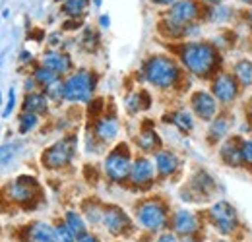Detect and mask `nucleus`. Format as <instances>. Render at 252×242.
Masks as SVG:
<instances>
[{
  "label": "nucleus",
  "mask_w": 252,
  "mask_h": 242,
  "mask_svg": "<svg viewBox=\"0 0 252 242\" xmlns=\"http://www.w3.org/2000/svg\"><path fill=\"white\" fill-rule=\"evenodd\" d=\"M76 146H78L76 136H66L63 140L55 142L53 146H49L41 153V165L49 171H57V169L70 165V161L76 155Z\"/></svg>",
  "instance_id": "nucleus-5"
},
{
  "label": "nucleus",
  "mask_w": 252,
  "mask_h": 242,
  "mask_svg": "<svg viewBox=\"0 0 252 242\" xmlns=\"http://www.w3.org/2000/svg\"><path fill=\"white\" fill-rule=\"evenodd\" d=\"M33 80H35V84H37V88H49L51 84H55L57 80H61V76H57L55 72H51L49 68H45V66H37L35 70H33Z\"/></svg>",
  "instance_id": "nucleus-24"
},
{
  "label": "nucleus",
  "mask_w": 252,
  "mask_h": 242,
  "mask_svg": "<svg viewBox=\"0 0 252 242\" xmlns=\"http://www.w3.org/2000/svg\"><path fill=\"white\" fill-rule=\"evenodd\" d=\"M154 177H156V165L148 157H138L136 161H132L128 179L136 186H148L154 181Z\"/></svg>",
  "instance_id": "nucleus-13"
},
{
  "label": "nucleus",
  "mask_w": 252,
  "mask_h": 242,
  "mask_svg": "<svg viewBox=\"0 0 252 242\" xmlns=\"http://www.w3.org/2000/svg\"><path fill=\"white\" fill-rule=\"evenodd\" d=\"M130 167H132V159L125 144L117 146L105 159V175L109 177L111 182L126 181L130 175Z\"/></svg>",
  "instance_id": "nucleus-7"
},
{
  "label": "nucleus",
  "mask_w": 252,
  "mask_h": 242,
  "mask_svg": "<svg viewBox=\"0 0 252 242\" xmlns=\"http://www.w3.org/2000/svg\"><path fill=\"white\" fill-rule=\"evenodd\" d=\"M173 231L181 237H192L198 231V219L189 210H181L173 215Z\"/></svg>",
  "instance_id": "nucleus-16"
},
{
  "label": "nucleus",
  "mask_w": 252,
  "mask_h": 242,
  "mask_svg": "<svg viewBox=\"0 0 252 242\" xmlns=\"http://www.w3.org/2000/svg\"><path fill=\"white\" fill-rule=\"evenodd\" d=\"M192 103V111L198 119L202 121H214L218 115V103L214 99V95H210L208 91H196L190 99Z\"/></svg>",
  "instance_id": "nucleus-12"
},
{
  "label": "nucleus",
  "mask_w": 252,
  "mask_h": 242,
  "mask_svg": "<svg viewBox=\"0 0 252 242\" xmlns=\"http://www.w3.org/2000/svg\"><path fill=\"white\" fill-rule=\"evenodd\" d=\"M24 88H26V91H28V93H32V91H35V88H37V84H35V80H33V76H30V78L26 80V84H24Z\"/></svg>",
  "instance_id": "nucleus-40"
},
{
  "label": "nucleus",
  "mask_w": 252,
  "mask_h": 242,
  "mask_svg": "<svg viewBox=\"0 0 252 242\" xmlns=\"http://www.w3.org/2000/svg\"><path fill=\"white\" fill-rule=\"evenodd\" d=\"M84 213H86V217H88V221L92 225H99L103 221V208L99 204H95V202L84 204Z\"/></svg>",
  "instance_id": "nucleus-30"
},
{
  "label": "nucleus",
  "mask_w": 252,
  "mask_h": 242,
  "mask_svg": "<svg viewBox=\"0 0 252 242\" xmlns=\"http://www.w3.org/2000/svg\"><path fill=\"white\" fill-rule=\"evenodd\" d=\"M210 219L214 227L220 231L221 235H231L237 227V212L231 204L227 202H218L210 210Z\"/></svg>",
  "instance_id": "nucleus-8"
},
{
  "label": "nucleus",
  "mask_w": 252,
  "mask_h": 242,
  "mask_svg": "<svg viewBox=\"0 0 252 242\" xmlns=\"http://www.w3.org/2000/svg\"><path fill=\"white\" fill-rule=\"evenodd\" d=\"M64 223L68 225V229L76 235V239L84 233H88V225H86V219L80 215L78 212H66L64 213Z\"/></svg>",
  "instance_id": "nucleus-23"
},
{
  "label": "nucleus",
  "mask_w": 252,
  "mask_h": 242,
  "mask_svg": "<svg viewBox=\"0 0 252 242\" xmlns=\"http://www.w3.org/2000/svg\"><path fill=\"white\" fill-rule=\"evenodd\" d=\"M206 2H212V4H220V2H223V0H206Z\"/></svg>",
  "instance_id": "nucleus-46"
},
{
  "label": "nucleus",
  "mask_w": 252,
  "mask_h": 242,
  "mask_svg": "<svg viewBox=\"0 0 252 242\" xmlns=\"http://www.w3.org/2000/svg\"><path fill=\"white\" fill-rule=\"evenodd\" d=\"M4 105V101H2V91H0V107Z\"/></svg>",
  "instance_id": "nucleus-47"
},
{
  "label": "nucleus",
  "mask_w": 252,
  "mask_h": 242,
  "mask_svg": "<svg viewBox=\"0 0 252 242\" xmlns=\"http://www.w3.org/2000/svg\"><path fill=\"white\" fill-rule=\"evenodd\" d=\"M55 233H57V241L59 242H76V235L68 229V225L64 221L55 227Z\"/></svg>",
  "instance_id": "nucleus-33"
},
{
  "label": "nucleus",
  "mask_w": 252,
  "mask_h": 242,
  "mask_svg": "<svg viewBox=\"0 0 252 242\" xmlns=\"http://www.w3.org/2000/svg\"><path fill=\"white\" fill-rule=\"evenodd\" d=\"M156 242H179V239H177L175 233H161Z\"/></svg>",
  "instance_id": "nucleus-37"
},
{
  "label": "nucleus",
  "mask_w": 252,
  "mask_h": 242,
  "mask_svg": "<svg viewBox=\"0 0 252 242\" xmlns=\"http://www.w3.org/2000/svg\"><path fill=\"white\" fill-rule=\"evenodd\" d=\"M181 167V159L173 151H158L156 153V171L161 177H171Z\"/></svg>",
  "instance_id": "nucleus-18"
},
{
  "label": "nucleus",
  "mask_w": 252,
  "mask_h": 242,
  "mask_svg": "<svg viewBox=\"0 0 252 242\" xmlns=\"http://www.w3.org/2000/svg\"><path fill=\"white\" fill-rule=\"evenodd\" d=\"M251 28H252V14H251Z\"/></svg>",
  "instance_id": "nucleus-48"
},
{
  "label": "nucleus",
  "mask_w": 252,
  "mask_h": 242,
  "mask_svg": "<svg viewBox=\"0 0 252 242\" xmlns=\"http://www.w3.org/2000/svg\"><path fill=\"white\" fill-rule=\"evenodd\" d=\"M136 144H138V148H140L142 151H146V153L158 151L159 148H161V140H159V136L154 130L142 132V134L136 138Z\"/></svg>",
  "instance_id": "nucleus-22"
},
{
  "label": "nucleus",
  "mask_w": 252,
  "mask_h": 242,
  "mask_svg": "<svg viewBox=\"0 0 252 242\" xmlns=\"http://www.w3.org/2000/svg\"><path fill=\"white\" fill-rule=\"evenodd\" d=\"M235 74L239 78V82L243 86H251L252 84V62L251 60H241L235 66Z\"/></svg>",
  "instance_id": "nucleus-28"
},
{
  "label": "nucleus",
  "mask_w": 252,
  "mask_h": 242,
  "mask_svg": "<svg viewBox=\"0 0 252 242\" xmlns=\"http://www.w3.org/2000/svg\"><path fill=\"white\" fill-rule=\"evenodd\" d=\"M181 60L187 66L190 74L206 78L218 64V53L210 43L190 41L181 47Z\"/></svg>",
  "instance_id": "nucleus-1"
},
{
  "label": "nucleus",
  "mask_w": 252,
  "mask_h": 242,
  "mask_svg": "<svg viewBox=\"0 0 252 242\" xmlns=\"http://www.w3.org/2000/svg\"><path fill=\"white\" fill-rule=\"evenodd\" d=\"M4 196L10 204L20 208H33L41 196V186L33 177H18L4 188Z\"/></svg>",
  "instance_id": "nucleus-4"
},
{
  "label": "nucleus",
  "mask_w": 252,
  "mask_h": 242,
  "mask_svg": "<svg viewBox=\"0 0 252 242\" xmlns=\"http://www.w3.org/2000/svg\"><path fill=\"white\" fill-rule=\"evenodd\" d=\"M2 18H4V20H6V18H10V10H8V8L2 12Z\"/></svg>",
  "instance_id": "nucleus-43"
},
{
  "label": "nucleus",
  "mask_w": 252,
  "mask_h": 242,
  "mask_svg": "<svg viewBox=\"0 0 252 242\" xmlns=\"http://www.w3.org/2000/svg\"><path fill=\"white\" fill-rule=\"evenodd\" d=\"M119 121L115 117H103L95 124V138L101 142H113L119 134Z\"/></svg>",
  "instance_id": "nucleus-19"
},
{
  "label": "nucleus",
  "mask_w": 252,
  "mask_h": 242,
  "mask_svg": "<svg viewBox=\"0 0 252 242\" xmlns=\"http://www.w3.org/2000/svg\"><path fill=\"white\" fill-rule=\"evenodd\" d=\"M200 14V8L194 0H177L169 10V22L187 28Z\"/></svg>",
  "instance_id": "nucleus-10"
},
{
  "label": "nucleus",
  "mask_w": 252,
  "mask_h": 242,
  "mask_svg": "<svg viewBox=\"0 0 252 242\" xmlns=\"http://www.w3.org/2000/svg\"><path fill=\"white\" fill-rule=\"evenodd\" d=\"M94 4L97 8H101V4H103V0H94Z\"/></svg>",
  "instance_id": "nucleus-45"
},
{
  "label": "nucleus",
  "mask_w": 252,
  "mask_h": 242,
  "mask_svg": "<svg viewBox=\"0 0 252 242\" xmlns=\"http://www.w3.org/2000/svg\"><path fill=\"white\" fill-rule=\"evenodd\" d=\"M45 97L49 101H55V103H61L63 101V80H57L55 84H51L49 88H45Z\"/></svg>",
  "instance_id": "nucleus-31"
},
{
  "label": "nucleus",
  "mask_w": 252,
  "mask_h": 242,
  "mask_svg": "<svg viewBox=\"0 0 252 242\" xmlns=\"http://www.w3.org/2000/svg\"><path fill=\"white\" fill-rule=\"evenodd\" d=\"M22 242H59L55 227L47 221H35L22 229Z\"/></svg>",
  "instance_id": "nucleus-11"
},
{
  "label": "nucleus",
  "mask_w": 252,
  "mask_h": 242,
  "mask_svg": "<svg viewBox=\"0 0 252 242\" xmlns=\"http://www.w3.org/2000/svg\"><path fill=\"white\" fill-rule=\"evenodd\" d=\"M101 223H103V225L107 227V231H109L111 235H115V237L125 235V233L130 231V227H132L130 217H128L121 208H115V206H109V208L103 210V221H101Z\"/></svg>",
  "instance_id": "nucleus-9"
},
{
  "label": "nucleus",
  "mask_w": 252,
  "mask_h": 242,
  "mask_svg": "<svg viewBox=\"0 0 252 242\" xmlns=\"http://www.w3.org/2000/svg\"><path fill=\"white\" fill-rule=\"evenodd\" d=\"M154 4H158V6H173L177 0H152Z\"/></svg>",
  "instance_id": "nucleus-42"
},
{
  "label": "nucleus",
  "mask_w": 252,
  "mask_h": 242,
  "mask_svg": "<svg viewBox=\"0 0 252 242\" xmlns=\"http://www.w3.org/2000/svg\"><path fill=\"white\" fill-rule=\"evenodd\" d=\"M179 242H196V241H194V239H192V237H185V239H183V241H179Z\"/></svg>",
  "instance_id": "nucleus-44"
},
{
  "label": "nucleus",
  "mask_w": 252,
  "mask_h": 242,
  "mask_svg": "<svg viewBox=\"0 0 252 242\" xmlns=\"http://www.w3.org/2000/svg\"><path fill=\"white\" fill-rule=\"evenodd\" d=\"M212 91H214V99H218L220 103L227 105V103H231V101L237 97L239 88H237V82H235L233 76H229V74H220V76L214 80Z\"/></svg>",
  "instance_id": "nucleus-14"
},
{
  "label": "nucleus",
  "mask_w": 252,
  "mask_h": 242,
  "mask_svg": "<svg viewBox=\"0 0 252 242\" xmlns=\"http://www.w3.org/2000/svg\"><path fill=\"white\" fill-rule=\"evenodd\" d=\"M136 219L146 231H152V233L163 231L167 225V208L159 200H146L144 204L138 206Z\"/></svg>",
  "instance_id": "nucleus-6"
},
{
  "label": "nucleus",
  "mask_w": 252,
  "mask_h": 242,
  "mask_svg": "<svg viewBox=\"0 0 252 242\" xmlns=\"http://www.w3.org/2000/svg\"><path fill=\"white\" fill-rule=\"evenodd\" d=\"M221 157L227 165L231 167H239L243 165V153H241V146H239V140H229L223 144L221 148Z\"/></svg>",
  "instance_id": "nucleus-20"
},
{
  "label": "nucleus",
  "mask_w": 252,
  "mask_h": 242,
  "mask_svg": "<svg viewBox=\"0 0 252 242\" xmlns=\"http://www.w3.org/2000/svg\"><path fill=\"white\" fill-rule=\"evenodd\" d=\"M229 132V121L225 117H220V119H214L212 121V126H210V138L212 140H221L225 138Z\"/></svg>",
  "instance_id": "nucleus-29"
},
{
  "label": "nucleus",
  "mask_w": 252,
  "mask_h": 242,
  "mask_svg": "<svg viewBox=\"0 0 252 242\" xmlns=\"http://www.w3.org/2000/svg\"><path fill=\"white\" fill-rule=\"evenodd\" d=\"M82 45H84V49L86 51H95L97 49V45H99V37H97V33L94 30H88L84 31V37H82Z\"/></svg>",
  "instance_id": "nucleus-34"
},
{
  "label": "nucleus",
  "mask_w": 252,
  "mask_h": 242,
  "mask_svg": "<svg viewBox=\"0 0 252 242\" xmlns=\"http://www.w3.org/2000/svg\"><path fill=\"white\" fill-rule=\"evenodd\" d=\"M37 124H39V117H37V115L24 113V111H22V115H20V119H18V132H20L22 136H26V134H30L32 130L37 128Z\"/></svg>",
  "instance_id": "nucleus-26"
},
{
  "label": "nucleus",
  "mask_w": 252,
  "mask_h": 242,
  "mask_svg": "<svg viewBox=\"0 0 252 242\" xmlns=\"http://www.w3.org/2000/svg\"><path fill=\"white\" fill-rule=\"evenodd\" d=\"M171 122H173L181 132H185V134L194 128V119H192V115H190L189 111H177V113H173Z\"/></svg>",
  "instance_id": "nucleus-25"
},
{
  "label": "nucleus",
  "mask_w": 252,
  "mask_h": 242,
  "mask_svg": "<svg viewBox=\"0 0 252 242\" xmlns=\"http://www.w3.org/2000/svg\"><path fill=\"white\" fill-rule=\"evenodd\" d=\"M22 111L24 113H32L37 117H43L49 113V99L45 97L43 91H32V93H26L24 97V103H22Z\"/></svg>",
  "instance_id": "nucleus-17"
},
{
  "label": "nucleus",
  "mask_w": 252,
  "mask_h": 242,
  "mask_svg": "<svg viewBox=\"0 0 252 242\" xmlns=\"http://www.w3.org/2000/svg\"><path fill=\"white\" fill-rule=\"evenodd\" d=\"M30 62H33V55L30 51H22L20 53V64H30Z\"/></svg>",
  "instance_id": "nucleus-39"
},
{
  "label": "nucleus",
  "mask_w": 252,
  "mask_h": 242,
  "mask_svg": "<svg viewBox=\"0 0 252 242\" xmlns=\"http://www.w3.org/2000/svg\"><path fill=\"white\" fill-rule=\"evenodd\" d=\"M76 242H101L95 235H92V233H84V235H80L78 239H76Z\"/></svg>",
  "instance_id": "nucleus-38"
},
{
  "label": "nucleus",
  "mask_w": 252,
  "mask_h": 242,
  "mask_svg": "<svg viewBox=\"0 0 252 242\" xmlns=\"http://www.w3.org/2000/svg\"><path fill=\"white\" fill-rule=\"evenodd\" d=\"M41 66L49 68L57 76H64L72 70V59L66 53H61V51H47L41 59Z\"/></svg>",
  "instance_id": "nucleus-15"
},
{
  "label": "nucleus",
  "mask_w": 252,
  "mask_h": 242,
  "mask_svg": "<svg viewBox=\"0 0 252 242\" xmlns=\"http://www.w3.org/2000/svg\"><path fill=\"white\" fill-rule=\"evenodd\" d=\"M125 105H126V111H128V113L136 115V113H140V111H144V109L150 107V95H148L146 91L130 93V95L126 97Z\"/></svg>",
  "instance_id": "nucleus-21"
},
{
  "label": "nucleus",
  "mask_w": 252,
  "mask_h": 242,
  "mask_svg": "<svg viewBox=\"0 0 252 242\" xmlns=\"http://www.w3.org/2000/svg\"><path fill=\"white\" fill-rule=\"evenodd\" d=\"M16 90L14 88H10L8 91V101L4 103V107H2V119H8L12 113H14V109H16Z\"/></svg>",
  "instance_id": "nucleus-35"
},
{
  "label": "nucleus",
  "mask_w": 252,
  "mask_h": 242,
  "mask_svg": "<svg viewBox=\"0 0 252 242\" xmlns=\"http://www.w3.org/2000/svg\"><path fill=\"white\" fill-rule=\"evenodd\" d=\"M18 153V144L14 142H8V144H2L0 146V165H6L14 159V155Z\"/></svg>",
  "instance_id": "nucleus-32"
},
{
  "label": "nucleus",
  "mask_w": 252,
  "mask_h": 242,
  "mask_svg": "<svg viewBox=\"0 0 252 242\" xmlns=\"http://www.w3.org/2000/svg\"><path fill=\"white\" fill-rule=\"evenodd\" d=\"M220 242H225V241H220Z\"/></svg>",
  "instance_id": "nucleus-50"
},
{
  "label": "nucleus",
  "mask_w": 252,
  "mask_h": 242,
  "mask_svg": "<svg viewBox=\"0 0 252 242\" xmlns=\"http://www.w3.org/2000/svg\"><path fill=\"white\" fill-rule=\"evenodd\" d=\"M88 2H90V0H66L63 4L64 14L70 16V18H80V16L86 12Z\"/></svg>",
  "instance_id": "nucleus-27"
},
{
  "label": "nucleus",
  "mask_w": 252,
  "mask_h": 242,
  "mask_svg": "<svg viewBox=\"0 0 252 242\" xmlns=\"http://www.w3.org/2000/svg\"><path fill=\"white\" fill-rule=\"evenodd\" d=\"M99 26H101L103 30H109V26H111V18H109L107 14H103V16L99 18Z\"/></svg>",
  "instance_id": "nucleus-41"
},
{
  "label": "nucleus",
  "mask_w": 252,
  "mask_h": 242,
  "mask_svg": "<svg viewBox=\"0 0 252 242\" xmlns=\"http://www.w3.org/2000/svg\"><path fill=\"white\" fill-rule=\"evenodd\" d=\"M97 76L90 70H78L63 82V101L68 103H90L94 97Z\"/></svg>",
  "instance_id": "nucleus-3"
},
{
  "label": "nucleus",
  "mask_w": 252,
  "mask_h": 242,
  "mask_svg": "<svg viewBox=\"0 0 252 242\" xmlns=\"http://www.w3.org/2000/svg\"><path fill=\"white\" fill-rule=\"evenodd\" d=\"M241 153H243V163L252 165V140H247L241 144Z\"/></svg>",
  "instance_id": "nucleus-36"
},
{
  "label": "nucleus",
  "mask_w": 252,
  "mask_h": 242,
  "mask_svg": "<svg viewBox=\"0 0 252 242\" xmlns=\"http://www.w3.org/2000/svg\"><path fill=\"white\" fill-rule=\"evenodd\" d=\"M142 76L150 86L159 88V90H169L179 82L181 70L171 57L158 55V57H152L146 60L144 68H142Z\"/></svg>",
  "instance_id": "nucleus-2"
},
{
  "label": "nucleus",
  "mask_w": 252,
  "mask_h": 242,
  "mask_svg": "<svg viewBox=\"0 0 252 242\" xmlns=\"http://www.w3.org/2000/svg\"><path fill=\"white\" fill-rule=\"evenodd\" d=\"M59 2H66V0H59Z\"/></svg>",
  "instance_id": "nucleus-49"
}]
</instances>
